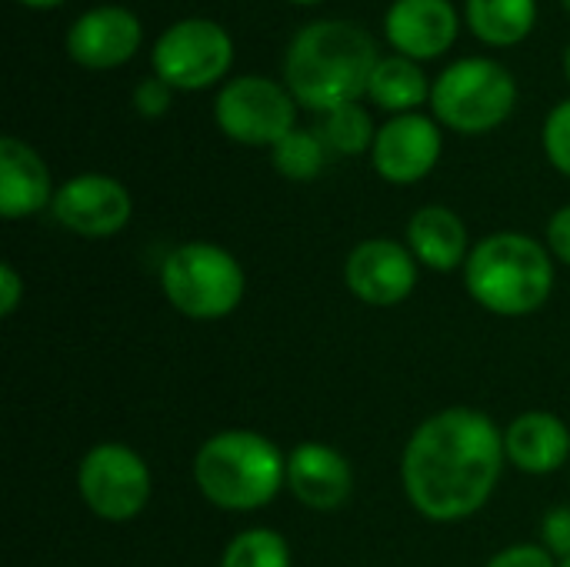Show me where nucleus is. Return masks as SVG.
I'll list each match as a JSON object with an SVG mask.
<instances>
[{
  "mask_svg": "<svg viewBox=\"0 0 570 567\" xmlns=\"http://www.w3.org/2000/svg\"><path fill=\"white\" fill-rule=\"evenodd\" d=\"M384 33L401 57H441L458 37V10L451 0H394L384 17Z\"/></svg>",
  "mask_w": 570,
  "mask_h": 567,
  "instance_id": "2eb2a0df",
  "label": "nucleus"
},
{
  "mask_svg": "<svg viewBox=\"0 0 570 567\" xmlns=\"http://www.w3.org/2000/svg\"><path fill=\"white\" fill-rule=\"evenodd\" d=\"M504 451L524 475H554L570 461L568 424L551 411L518 414L504 431Z\"/></svg>",
  "mask_w": 570,
  "mask_h": 567,
  "instance_id": "f3484780",
  "label": "nucleus"
},
{
  "mask_svg": "<svg viewBox=\"0 0 570 567\" xmlns=\"http://www.w3.org/2000/svg\"><path fill=\"white\" fill-rule=\"evenodd\" d=\"M271 160H274L277 174H284L287 180H314L327 160V147L317 137V130L294 127L284 140H277L271 147Z\"/></svg>",
  "mask_w": 570,
  "mask_h": 567,
  "instance_id": "4be33fe9",
  "label": "nucleus"
},
{
  "mask_svg": "<svg viewBox=\"0 0 570 567\" xmlns=\"http://www.w3.org/2000/svg\"><path fill=\"white\" fill-rule=\"evenodd\" d=\"M50 214L60 227L80 237H114L134 214L130 190L107 174H77L53 194Z\"/></svg>",
  "mask_w": 570,
  "mask_h": 567,
  "instance_id": "9d476101",
  "label": "nucleus"
},
{
  "mask_svg": "<svg viewBox=\"0 0 570 567\" xmlns=\"http://www.w3.org/2000/svg\"><path fill=\"white\" fill-rule=\"evenodd\" d=\"M220 567H291V548L271 528H247L224 548Z\"/></svg>",
  "mask_w": 570,
  "mask_h": 567,
  "instance_id": "5701e85b",
  "label": "nucleus"
},
{
  "mask_svg": "<svg viewBox=\"0 0 570 567\" xmlns=\"http://www.w3.org/2000/svg\"><path fill=\"white\" fill-rule=\"evenodd\" d=\"M77 491L100 521L124 525L134 521L150 501V468L134 448L104 441L80 458Z\"/></svg>",
  "mask_w": 570,
  "mask_h": 567,
  "instance_id": "0eeeda50",
  "label": "nucleus"
},
{
  "mask_svg": "<svg viewBox=\"0 0 570 567\" xmlns=\"http://www.w3.org/2000/svg\"><path fill=\"white\" fill-rule=\"evenodd\" d=\"M561 567H570V558H568V561H561Z\"/></svg>",
  "mask_w": 570,
  "mask_h": 567,
  "instance_id": "473e14b6",
  "label": "nucleus"
},
{
  "mask_svg": "<svg viewBox=\"0 0 570 567\" xmlns=\"http://www.w3.org/2000/svg\"><path fill=\"white\" fill-rule=\"evenodd\" d=\"M374 37L347 20H314L301 27L287 47L284 80L297 104L327 114L357 104L377 67Z\"/></svg>",
  "mask_w": 570,
  "mask_h": 567,
  "instance_id": "f03ea898",
  "label": "nucleus"
},
{
  "mask_svg": "<svg viewBox=\"0 0 570 567\" xmlns=\"http://www.w3.org/2000/svg\"><path fill=\"white\" fill-rule=\"evenodd\" d=\"M23 301V281L13 264H0V314L10 317Z\"/></svg>",
  "mask_w": 570,
  "mask_h": 567,
  "instance_id": "c85d7f7f",
  "label": "nucleus"
},
{
  "mask_svg": "<svg viewBox=\"0 0 570 567\" xmlns=\"http://www.w3.org/2000/svg\"><path fill=\"white\" fill-rule=\"evenodd\" d=\"M53 194L57 190L50 184V170L40 160V154L17 137H3L0 140V214L7 221L30 217L50 207Z\"/></svg>",
  "mask_w": 570,
  "mask_h": 567,
  "instance_id": "dca6fc26",
  "label": "nucleus"
},
{
  "mask_svg": "<svg viewBox=\"0 0 570 567\" xmlns=\"http://www.w3.org/2000/svg\"><path fill=\"white\" fill-rule=\"evenodd\" d=\"M294 94L267 77H234L214 104L220 130L247 147H274L294 130Z\"/></svg>",
  "mask_w": 570,
  "mask_h": 567,
  "instance_id": "1a4fd4ad",
  "label": "nucleus"
},
{
  "mask_svg": "<svg viewBox=\"0 0 570 567\" xmlns=\"http://www.w3.org/2000/svg\"><path fill=\"white\" fill-rule=\"evenodd\" d=\"M538 20L534 0H468L471 30L491 47L521 43Z\"/></svg>",
  "mask_w": 570,
  "mask_h": 567,
  "instance_id": "6ab92c4d",
  "label": "nucleus"
},
{
  "mask_svg": "<svg viewBox=\"0 0 570 567\" xmlns=\"http://www.w3.org/2000/svg\"><path fill=\"white\" fill-rule=\"evenodd\" d=\"M194 481L220 511H257L287 488V454L257 431L230 428L200 444Z\"/></svg>",
  "mask_w": 570,
  "mask_h": 567,
  "instance_id": "20e7f679",
  "label": "nucleus"
},
{
  "mask_svg": "<svg viewBox=\"0 0 570 567\" xmlns=\"http://www.w3.org/2000/svg\"><path fill=\"white\" fill-rule=\"evenodd\" d=\"M518 100L511 70L491 57H464L441 70L431 87V107L458 134H488L501 127Z\"/></svg>",
  "mask_w": 570,
  "mask_h": 567,
  "instance_id": "423d86ee",
  "label": "nucleus"
},
{
  "mask_svg": "<svg viewBox=\"0 0 570 567\" xmlns=\"http://www.w3.org/2000/svg\"><path fill=\"white\" fill-rule=\"evenodd\" d=\"M344 284L367 307L404 304L417 287V257L391 237L361 241L344 261Z\"/></svg>",
  "mask_w": 570,
  "mask_h": 567,
  "instance_id": "9b49d317",
  "label": "nucleus"
},
{
  "mask_svg": "<svg viewBox=\"0 0 570 567\" xmlns=\"http://www.w3.org/2000/svg\"><path fill=\"white\" fill-rule=\"evenodd\" d=\"M374 170L391 184H417L424 180L441 157V130L424 114H397L377 127Z\"/></svg>",
  "mask_w": 570,
  "mask_h": 567,
  "instance_id": "f8f14e48",
  "label": "nucleus"
},
{
  "mask_svg": "<svg viewBox=\"0 0 570 567\" xmlns=\"http://www.w3.org/2000/svg\"><path fill=\"white\" fill-rule=\"evenodd\" d=\"M230 60H234L230 33L207 17L177 20L174 27H167L157 37V43L150 50L154 77H160L164 84H170L177 90L210 87L214 80H220L227 74Z\"/></svg>",
  "mask_w": 570,
  "mask_h": 567,
  "instance_id": "6e6552de",
  "label": "nucleus"
},
{
  "mask_svg": "<svg viewBox=\"0 0 570 567\" xmlns=\"http://www.w3.org/2000/svg\"><path fill=\"white\" fill-rule=\"evenodd\" d=\"M548 251L570 267V204L561 207L548 224Z\"/></svg>",
  "mask_w": 570,
  "mask_h": 567,
  "instance_id": "cd10ccee",
  "label": "nucleus"
},
{
  "mask_svg": "<svg viewBox=\"0 0 570 567\" xmlns=\"http://www.w3.org/2000/svg\"><path fill=\"white\" fill-rule=\"evenodd\" d=\"M504 461V431L488 414L448 408L411 434L401 458V481L421 518L454 525L474 518L491 501Z\"/></svg>",
  "mask_w": 570,
  "mask_h": 567,
  "instance_id": "f257e3e1",
  "label": "nucleus"
},
{
  "mask_svg": "<svg viewBox=\"0 0 570 567\" xmlns=\"http://www.w3.org/2000/svg\"><path fill=\"white\" fill-rule=\"evenodd\" d=\"M294 3H321V0H294Z\"/></svg>",
  "mask_w": 570,
  "mask_h": 567,
  "instance_id": "2f4dec72",
  "label": "nucleus"
},
{
  "mask_svg": "<svg viewBox=\"0 0 570 567\" xmlns=\"http://www.w3.org/2000/svg\"><path fill=\"white\" fill-rule=\"evenodd\" d=\"M170 84H164L160 77H147V80H140L137 84V90H134V107L144 114V117H160V114H167V107H170Z\"/></svg>",
  "mask_w": 570,
  "mask_h": 567,
  "instance_id": "bb28decb",
  "label": "nucleus"
},
{
  "mask_svg": "<svg viewBox=\"0 0 570 567\" xmlns=\"http://www.w3.org/2000/svg\"><path fill=\"white\" fill-rule=\"evenodd\" d=\"M468 294L491 314L524 317L548 304L554 291V261L528 234L501 231L471 247L464 264Z\"/></svg>",
  "mask_w": 570,
  "mask_h": 567,
  "instance_id": "7ed1b4c3",
  "label": "nucleus"
},
{
  "mask_svg": "<svg viewBox=\"0 0 570 567\" xmlns=\"http://www.w3.org/2000/svg\"><path fill=\"white\" fill-rule=\"evenodd\" d=\"M20 3H27V7H57L63 0H20Z\"/></svg>",
  "mask_w": 570,
  "mask_h": 567,
  "instance_id": "c756f323",
  "label": "nucleus"
},
{
  "mask_svg": "<svg viewBox=\"0 0 570 567\" xmlns=\"http://www.w3.org/2000/svg\"><path fill=\"white\" fill-rule=\"evenodd\" d=\"M367 94L384 110L411 114L414 107H421L431 97V87H428V77L417 67V60L397 53V57H381L377 60Z\"/></svg>",
  "mask_w": 570,
  "mask_h": 567,
  "instance_id": "aec40b11",
  "label": "nucleus"
},
{
  "mask_svg": "<svg viewBox=\"0 0 570 567\" xmlns=\"http://www.w3.org/2000/svg\"><path fill=\"white\" fill-rule=\"evenodd\" d=\"M317 137L324 140V147H327V150L354 157V154H364V150H371V147H374L377 130H374L371 114H367L361 104H344V107L327 110V114L321 117V124H317Z\"/></svg>",
  "mask_w": 570,
  "mask_h": 567,
  "instance_id": "412c9836",
  "label": "nucleus"
},
{
  "mask_svg": "<svg viewBox=\"0 0 570 567\" xmlns=\"http://www.w3.org/2000/svg\"><path fill=\"white\" fill-rule=\"evenodd\" d=\"M468 244H471L468 227L451 207L428 204L407 224L411 254L417 257V264H424L438 274H448V271H458L461 264H468V257H471Z\"/></svg>",
  "mask_w": 570,
  "mask_h": 567,
  "instance_id": "a211bd4d",
  "label": "nucleus"
},
{
  "mask_svg": "<svg viewBox=\"0 0 570 567\" xmlns=\"http://www.w3.org/2000/svg\"><path fill=\"white\" fill-rule=\"evenodd\" d=\"M564 70H568V80H570V47L564 50Z\"/></svg>",
  "mask_w": 570,
  "mask_h": 567,
  "instance_id": "7c9ffc66",
  "label": "nucleus"
},
{
  "mask_svg": "<svg viewBox=\"0 0 570 567\" xmlns=\"http://www.w3.org/2000/svg\"><path fill=\"white\" fill-rule=\"evenodd\" d=\"M564 7H568V10H570V0H564Z\"/></svg>",
  "mask_w": 570,
  "mask_h": 567,
  "instance_id": "72a5a7b5",
  "label": "nucleus"
},
{
  "mask_svg": "<svg viewBox=\"0 0 570 567\" xmlns=\"http://www.w3.org/2000/svg\"><path fill=\"white\" fill-rule=\"evenodd\" d=\"M140 20L127 7H94L80 13L67 30V53L90 70H110L127 63L140 47Z\"/></svg>",
  "mask_w": 570,
  "mask_h": 567,
  "instance_id": "ddd939ff",
  "label": "nucleus"
},
{
  "mask_svg": "<svg viewBox=\"0 0 570 567\" xmlns=\"http://www.w3.org/2000/svg\"><path fill=\"white\" fill-rule=\"evenodd\" d=\"M287 488L304 508L331 515L341 505H347L354 488V471L337 448L321 441H304L287 454Z\"/></svg>",
  "mask_w": 570,
  "mask_h": 567,
  "instance_id": "4468645a",
  "label": "nucleus"
},
{
  "mask_svg": "<svg viewBox=\"0 0 570 567\" xmlns=\"http://www.w3.org/2000/svg\"><path fill=\"white\" fill-rule=\"evenodd\" d=\"M541 538H544V548L558 558V561H568L570 558V508H551L544 515V525H541Z\"/></svg>",
  "mask_w": 570,
  "mask_h": 567,
  "instance_id": "a878e982",
  "label": "nucleus"
},
{
  "mask_svg": "<svg viewBox=\"0 0 570 567\" xmlns=\"http://www.w3.org/2000/svg\"><path fill=\"white\" fill-rule=\"evenodd\" d=\"M160 287L170 307L184 317L220 321L240 307L247 277L230 251L210 241H190L167 254L160 267Z\"/></svg>",
  "mask_w": 570,
  "mask_h": 567,
  "instance_id": "39448f33",
  "label": "nucleus"
},
{
  "mask_svg": "<svg viewBox=\"0 0 570 567\" xmlns=\"http://www.w3.org/2000/svg\"><path fill=\"white\" fill-rule=\"evenodd\" d=\"M544 150H548V160L570 177V100L558 104L548 120H544Z\"/></svg>",
  "mask_w": 570,
  "mask_h": 567,
  "instance_id": "b1692460",
  "label": "nucleus"
},
{
  "mask_svg": "<svg viewBox=\"0 0 570 567\" xmlns=\"http://www.w3.org/2000/svg\"><path fill=\"white\" fill-rule=\"evenodd\" d=\"M484 567H561L544 545H511L498 551Z\"/></svg>",
  "mask_w": 570,
  "mask_h": 567,
  "instance_id": "393cba45",
  "label": "nucleus"
}]
</instances>
